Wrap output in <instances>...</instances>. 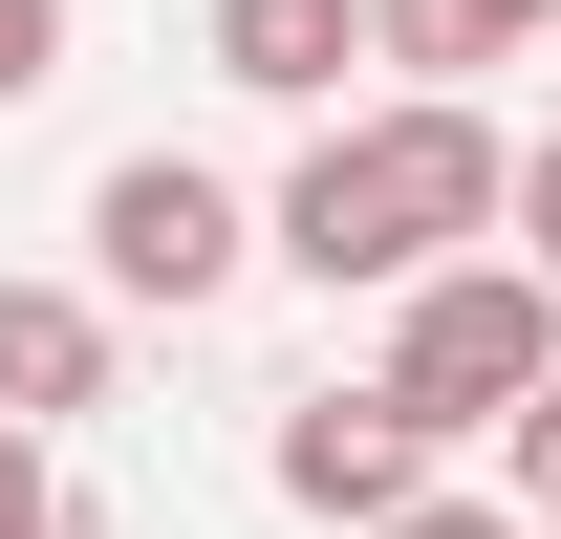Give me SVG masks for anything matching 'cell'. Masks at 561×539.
I'll use <instances>...</instances> for the list:
<instances>
[{"label":"cell","instance_id":"1","mask_svg":"<svg viewBox=\"0 0 561 539\" xmlns=\"http://www.w3.org/2000/svg\"><path fill=\"white\" fill-rule=\"evenodd\" d=\"M496 216H518V130L454 108V87H389V108H324V130L280 151L260 260L324 280V302H411L432 260H476Z\"/></svg>","mask_w":561,"mask_h":539},{"label":"cell","instance_id":"2","mask_svg":"<svg viewBox=\"0 0 561 539\" xmlns=\"http://www.w3.org/2000/svg\"><path fill=\"white\" fill-rule=\"evenodd\" d=\"M367 389L411 410L432 454H476V432H518V410L561 389V280L518 260V238H476V260H432L411 302H389V367Z\"/></svg>","mask_w":561,"mask_h":539},{"label":"cell","instance_id":"3","mask_svg":"<svg viewBox=\"0 0 561 539\" xmlns=\"http://www.w3.org/2000/svg\"><path fill=\"white\" fill-rule=\"evenodd\" d=\"M238 280H260V195H238L216 151H108V173H87V302H108V324H130V302L195 324Z\"/></svg>","mask_w":561,"mask_h":539},{"label":"cell","instance_id":"4","mask_svg":"<svg viewBox=\"0 0 561 539\" xmlns=\"http://www.w3.org/2000/svg\"><path fill=\"white\" fill-rule=\"evenodd\" d=\"M260 474H280V518H324V539H367V518H411V496H432L454 454H432V432H411L389 389H280Z\"/></svg>","mask_w":561,"mask_h":539},{"label":"cell","instance_id":"5","mask_svg":"<svg viewBox=\"0 0 561 539\" xmlns=\"http://www.w3.org/2000/svg\"><path fill=\"white\" fill-rule=\"evenodd\" d=\"M195 66L238 87V108H346V66H367V0H216V22H195Z\"/></svg>","mask_w":561,"mask_h":539},{"label":"cell","instance_id":"6","mask_svg":"<svg viewBox=\"0 0 561 539\" xmlns=\"http://www.w3.org/2000/svg\"><path fill=\"white\" fill-rule=\"evenodd\" d=\"M108 410V302L87 280H0V432H66Z\"/></svg>","mask_w":561,"mask_h":539},{"label":"cell","instance_id":"7","mask_svg":"<svg viewBox=\"0 0 561 539\" xmlns=\"http://www.w3.org/2000/svg\"><path fill=\"white\" fill-rule=\"evenodd\" d=\"M518 44H561V0H367V66L454 87V108H476V66H518Z\"/></svg>","mask_w":561,"mask_h":539},{"label":"cell","instance_id":"8","mask_svg":"<svg viewBox=\"0 0 561 539\" xmlns=\"http://www.w3.org/2000/svg\"><path fill=\"white\" fill-rule=\"evenodd\" d=\"M66 87V0H0V108H44Z\"/></svg>","mask_w":561,"mask_h":539},{"label":"cell","instance_id":"9","mask_svg":"<svg viewBox=\"0 0 561 539\" xmlns=\"http://www.w3.org/2000/svg\"><path fill=\"white\" fill-rule=\"evenodd\" d=\"M496 454H518V496H496V518H540V539H561V389L518 410V432H496Z\"/></svg>","mask_w":561,"mask_h":539},{"label":"cell","instance_id":"10","mask_svg":"<svg viewBox=\"0 0 561 539\" xmlns=\"http://www.w3.org/2000/svg\"><path fill=\"white\" fill-rule=\"evenodd\" d=\"M0 539H66V474H44V432H0Z\"/></svg>","mask_w":561,"mask_h":539},{"label":"cell","instance_id":"11","mask_svg":"<svg viewBox=\"0 0 561 539\" xmlns=\"http://www.w3.org/2000/svg\"><path fill=\"white\" fill-rule=\"evenodd\" d=\"M496 238H518V260H540V280H561V130H540V151H518V216H496Z\"/></svg>","mask_w":561,"mask_h":539},{"label":"cell","instance_id":"12","mask_svg":"<svg viewBox=\"0 0 561 539\" xmlns=\"http://www.w3.org/2000/svg\"><path fill=\"white\" fill-rule=\"evenodd\" d=\"M367 539H518V518H496V496H454V474H432L411 518H367Z\"/></svg>","mask_w":561,"mask_h":539},{"label":"cell","instance_id":"13","mask_svg":"<svg viewBox=\"0 0 561 539\" xmlns=\"http://www.w3.org/2000/svg\"><path fill=\"white\" fill-rule=\"evenodd\" d=\"M518 539H540V518H518Z\"/></svg>","mask_w":561,"mask_h":539}]
</instances>
